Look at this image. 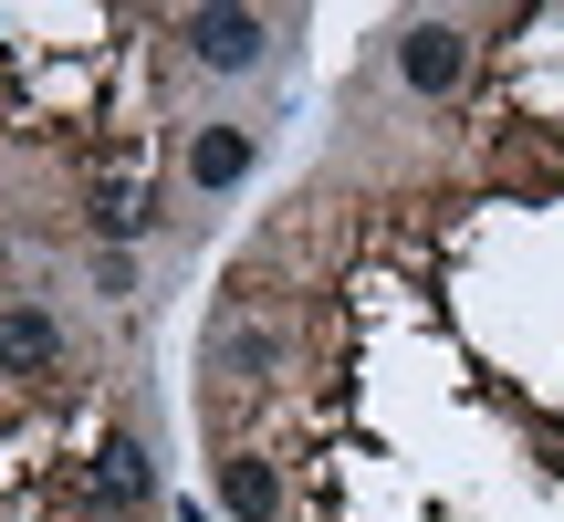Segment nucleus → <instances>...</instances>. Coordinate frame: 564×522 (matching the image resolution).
<instances>
[{
  "instance_id": "obj_1",
  "label": "nucleus",
  "mask_w": 564,
  "mask_h": 522,
  "mask_svg": "<svg viewBox=\"0 0 564 522\" xmlns=\"http://www.w3.org/2000/svg\"><path fill=\"white\" fill-rule=\"evenodd\" d=\"M84 502H95L105 522H137L147 502H158V470H147L137 439H105L95 460H84Z\"/></svg>"
},
{
  "instance_id": "obj_2",
  "label": "nucleus",
  "mask_w": 564,
  "mask_h": 522,
  "mask_svg": "<svg viewBox=\"0 0 564 522\" xmlns=\"http://www.w3.org/2000/svg\"><path fill=\"white\" fill-rule=\"evenodd\" d=\"M178 42L209 63V74H241V63H262L272 21L262 11H178Z\"/></svg>"
},
{
  "instance_id": "obj_3",
  "label": "nucleus",
  "mask_w": 564,
  "mask_h": 522,
  "mask_svg": "<svg viewBox=\"0 0 564 522\" xmlns=\"http://www.w3.org/2000/svg\"><path fill=\"white\" fill-rule=\"evenodd\" d=\"M398 74L419 84V95H449V84L470 74V32L460 21H408L398 32Z\"/></svg>"
},
{
  "instance_id": "obj_4",
  "label": "nucleus",
  "mask_w": 564,
  "mask_h": 522,
  "mask_svg": "<svg viewBox=\"0 0 564 522\" xmlns=\"http://www.w3.org/2000/svg\"><path fill=\"white\" fill-rule=\"evenodd\" d=\"M0 377H32V387L63 377V324L42 314V303H11V314H0Z\"/></svg>"
},
{
  "instance_id": "obj_5",
  "label": "nucleus",
  "mask_w": 564,
  "mask_h": 522,
  "mask_svg": "<svg viewBox=\"0 0 564 522\" xmlns=\"http://www.w3.org/2000/svg\"><path fill=\"white\" fill-rule=\"evenodd\" d=\"M251 157H262L251 126H199V137H188V178H199V188H241Z\"/></svg>"
},
{
  "instance_id": "obj_6",
  "label": "nucleus",
  "mask_w": 564,
  "mask_h": 522,
  "mask_svg": "<svg viewBox=\"0 0 564 522\" xmlns=\"http://www.w3.org/2000/svg\"><path fill=\"white\" fill-rule=\"evenodd\" d=\"M220 502L241 512V522H262V512L282 502V481H272V460H262V449H230V470H220Z\"/></svg>"
}]
</instances>
